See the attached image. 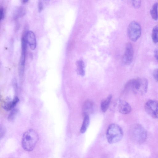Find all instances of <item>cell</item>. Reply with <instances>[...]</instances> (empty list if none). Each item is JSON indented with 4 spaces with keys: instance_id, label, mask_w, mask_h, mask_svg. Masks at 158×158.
<instances>
[{
    "instance_id": "24",
    "label": "cell",
    "mask_w": 158,
    "mask_h": 158,
    "mask_svg": "<svg viewBox=\"0 0 158 158\" xmlns=\"http://www.w3.org/2000/svg\"><path fill=\"white\" fill-rule=\"evenodd\" d=\"M29 0H22V2L24 4H26L27 3Z\"/></svg>"
},
{
    "instance_id": "4",
    "label": "cell",
    "mask_w": 158,
    "mask_h": 158,
    "mask_svg": "<svg viewBox=\"0 0 158 158\" xmlns=\"http://www.w3.org/2000/svg\"><path fill=\"white\" fill-rule=\"evenodd\" d=\"M131 134L134 141L137 143H142L147 139L146 131L140 124L135 125L132 127L131 130Z\"/></svg>"
},
{
    "instance_id": "5",
    "label": "cell",
    "mask_w": 158,
    "mask_h": 158,
    "mask_svg": "<svg viewBox=\"0 0 158 158\" xmlns=\"http://www.w3.org/2000/svg\"><path fill=\"white\" fill-rule=\"evenodd\" d=\"M141 32V27L137 22L133 21L129 24L128 29V34L132 41H137L140 36Z\"/></svg>"
},
{
    "instance_id": "7",
    "label": "cell",
    "mask_w": 158,
    "mask_h": 158,
    "mask_svg": "<svg viewBox=\"0 0 158 158\" xmlns=\"http://www.w3.org/2000/svg\"><path fill=\"white\" fill-rule=\"evenodd\" d=\"M113 107L115 109L123 114H128L132 110L131 107L128 102L120 99L115 101Z\"/></svg>"
},
{
    "instance_id": "13",
    "label": "cell",
    "mask_w": 158,
    "mask_h": 158,
    "mask_svg": "<svg viewBox=\"0 0 158 158\" xmlns=\"http://www.w3.org/2000/svg\"><path fill=\"white\" fill-rule=\"evenodd\" d=\"M112 98V96L110 95L106 99L103 100L101 103V108L102 111L106 112L109 107Z\"/></svg>"
},
{
    "instance_id": "20",
    "label": "cell",
    "mask_w": 158,
    "mask_h": 158,
    "mask_svg": "<svg viewBox=\"0 0 158 158\" xmlns=\"http://www.w3.org/2000/svg\"><path fill=\"white\" fill-rule=\"evenodd\" d=\"M133 7L136 9L139 8L141 5V0H131Z\"/></svg>"
},
{
    "instance_id": "18",
    "label": "cell",
    "mask_w": 158,
    "mask_h": 158,
    "mask_svg": "<svg viewBox=\"0 0 158 158\" xmlns=\"http://www.w3.org/2000/svg\"><path fill=\"white\" fill-rule=\"evenodd\" d=\"M51 0H39L38 10L39 12L43 11L49 4Z\"/></svg>"
},
{
    "instance_id": "22",
    "label": "cell",
    "mask_w": 158,
    "mask_h": 158,
    "mask_svg": "<svg viewBox=\"0 0 158 158\" xmlns=\"http://www.w3.org/2000/svg\"><path fill=\"white\" fill-rule=\"evenodd\" d=\"M153 76L155 80L158 82V69L154 70L153 73Z\"/></svg>"
},
{
    "instance_id": "8",
    "label": "cell",
    "mask_w": 158,
    "mask_h": 158,
    "mask_svg": "<svg viewBox=\"0 0 158 158\" xmlns=\"http://www.w3.org/2000/svg\"><path fill=\"white\" fill-rule=\"evenodd\" d=\"M134 51L132 46L131 43H128L126 47L124 54L122 58L123 63L125 65L130 64L132 61Z\"/></svg>"
},
{
    "instance_id": "9",
    "label": "cell",
    "mask_w": 158,
    "mask_h": 158,
    "mask_svg": "<svg viewBox=\"0 0 158 158\" xmlns=\"http://www.w3.org/2000/svg\"><path fill=\"white\" fill-rule=\"evenodd\" d=\"M24 36L31 49L32 50H35L36 47V40L34 33L32 31H28L26 33Z\"/></svg>"
},
{
    "instance_id": "11",
    "label": "cell",
    "mask_w": 158,
    "mask_h": 158,
    "mask_svg": "<svg viewBox=\"0 0 158 158\" xmlns=\"http://www.w3.org/2000/svg\"><path fill=\"white\" fill-rule=\"evenodd\" d=\"M94 105L90 100H87L85 102L83 106V111L84 115H89L93 111Z\"/></svg>"
},
{
    "instance_id": "10",
    "label": "cell",
    "mask_w": 158,
    "mask_h": 158,
    "mask_svg": "<svg viewBox=\"0 0 158 158\" xmlns=\"http://www.w3.org/2000/svg\"><path fill=\"white\" fill-rule=\"evenodd\" d=\"M19 99L18 97H16L13 100H8L4 106V108L6 111L12 110L16 106Z\"/></svg>"
},
{
    "instance_id": "17",
    "label": "cell",
    "mask_w": 158,
    "mask_h": 158,
    "mask_svg": "<svg viewBox=\"0 0 158 158\" xmlns=\"http://www.w3.org/2000/svg\"><path fill=\"white\" fill-rule=\"evenodd\" d=\"M150 13L152 18L156 20L158 18L157 3H155L153 5L151 10Z\"/></svg>"
},
{
    "instance_id": "3",
    "label": "cell",
    "mask_w": 158,
    "mask_h": 158,
    "mask_svg": "<svg viewBox=\"0 0 158 158\" xmlns=\"http://www.w3.org/2000/svg\"><path fill=\"white\" fill-rule=\"evenodd\" d=\"M123 135L122 128L117 124H113L108 127L107 131L106 137L109 143L118 142L122 139Z\"/></svg>"
},
{
    "instance_id": "1",
    "label": "cell",
    "mask_w": 158,
    "mask_h": 158,
    "mask_svg": "<svg viewBox=\"0 0 158 158\" xmlns=\"http://www.w3.org/2000/svg\"><path fill=\"white\" fill-rule=\"evenodd\" d=\"M39 139L38 133L33 129H30L23 134L22 141V147L26 151H32L35 148Z\"/></svg>"
},
{
    "instance_id": "16",
    "label": "cell",
    "mask_w": 158,
    "mask_h": 158,
    "mask_svg": "<svg viewBox=\"0 0 158 158\" xmlns=\"http://www.w3.org/2000/svg\"><path fill=\"white\" fill-rule=\"evenodd\" d=\"M78 72L81 76L85 75V65L83 61L80 60L78 61L76 63Z\"/></svg>"
},
{
    "instance_id": "21",
    "label": "cell",
    "mask_w": 158,
    "mask_h": 158,
    "mask_svg": "<svg viewBox=\"0 0 158 158\" xmlns=\"http://www.w3.org/2000/svg\"><path fill=\"white\" fill-rule=\"evenodd\" d=\"M5 11L4 9L1 8L0 9V20L1 21L3 20L5 17Z\"/></svg>"
},
{
    "instance_id": "2",
    "label": "cell",
    "mask_w": 158,
    "mask_h": 158,
    "mask_svg": "<svg viewBox=\"0 0 158 158\" xmlns=\"http://www.w3.org/2000/svg\"><path fill=\"white\" fill-rule=\"evenodd\" d=\"M126 86L131 89L134 94L142 95L147 91L148 82L144 78H139L130 80Z\"/></svg>"
},
{
    "instance_id": "15",
    "label": "cell",
    "mask_w": 158,
    "mask_h": 158,
    "mask_svg": "<svg viewBox=\"0 0 158 158\" xmlns=\"http://www.w3.org/2000/svg\"><path fill=\"white\" fill-rule=\"evenodd\" d=\"M26 13L25 9L23 7L18 8L15 11L14 14V18L15 20L23 17Z\"/></svg>"
},
{
    "instance_id": "12",
    "label": "cell",
    "mask_w": 158,
    "mask_h": 158,
    "mask_svg": "<svg viewBox=\"0 0 158 158\" xmlns=\"http://www.w3.org/2000/svg\"><path fill=\"white\" fill-rule=\"evenodd\" d=\"M27 42L26 39L23 38L22 41V53L21 59V66L23 68L25 64L26 49Z\"/></svg>"
},
{
    "instance_id": "14",
    "label": "cell",
    "mask_w": 158,
    "mask_h": 158,
    "mask_svg": "<svg viewBox=\"0 0 158 158\" xmlns=\"http://www.w3.org/2000/svg\"><path fill=\"white\" fill-rule=\"evenodd\" d=\"M90 124V117L89 115H84V117L80 132L82 133H84L87 131Z\"/></svg>"
},
{
    "instance_id": "6",
    "label": "cell",
    "mask_w": 158,
    "mask_h": 158,
    "mask_svg": "<svg viewBox=\"0 0 158 158\" xmlns=\"http://www.w3.org/2000/svg\"><path fill=\"white\" fill-rule=\"evenodd\" d=\"M146 112L151 117L158 119V102L154 100H150L144 106Z\"/></svg>"
},
{
    "instance_id": "19",
    "label": "cell",
    "mask_w": 158,
    "mask_h": 158,
    "mask_svg": "<svg viewBox=\"0 0 158 158\" xmlns=\"http://www.w3.org/2000/svg\"><path fill=\"white\" fill-rule=\"evenodd\" d=\"M152 38L155 43H158V27L157 26L154 27L152 30Z\"/></svg>"
},
{
    "instance_id": "23",
    "label": "cell",
    "mask_w": 158,
    "mask_h": 158,
    "mask_svg": "<svg viewBox=\"0 0 158 158\" xmlns=\"http://www.w3.org/2000/svg\"><path fill=\"white\" fill-rule=\"evenodd\" d=\"M154 56L156 61L158 63V51L157 50H155L154 51Z\"/></svg>"
}]
</instances>
